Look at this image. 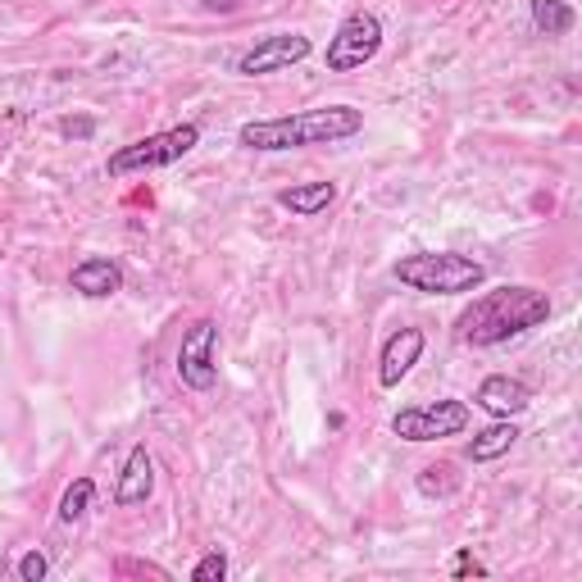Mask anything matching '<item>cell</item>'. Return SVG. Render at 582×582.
<instances>
[{
	"instance_id": "6da1fadb",
	"label": "cell",
	"mask_w": 582,
	"mask_h": 582,
	"mask_svg": "<svg viewBox=\"0 0 582 582\" xmlns=\"http://www.w3.org/2000/svg\"><path fill=\"white\" fill-rule=\"evenodd\" d=\"M551 319V297L542 287H523V282H505L496 291H482L473 297V305H464V314L455 319V337L464 347H501L510 337H523L532 328H542Z\"/></svg>"
},
{
	"instance_id": "7a4b0ae2",
	"label": "cell",
	"mask_w": 582,
	"mask_h": 582,
	"mask_svg": "<svg viewBox=\"0 0 582 582\" xmlns=\"http://www.w3.org/2000/svg\"><path fill=\"white\" fill-rule=\"evenodd\" d=\"M364 128V110L355 106H323V110H301V114H278V119H251L237 128V141L247 151H305V146H332L347 141Z\"/></svg>"
},
{
	"instance_id": "3957f363",
	"label": "cell",
	"mask_w": 582,
	"mask_h": 582,
	"mask_svg": "<svg viewBox=\"0 0 582 582\" xmlns=\"http://www.w3.org/2000/svg\"><path fill=\"white\" fill-rule=\"evenodd\" d=\"M392 278L410 291H423V297H469V291L488 282V269L455 251H419L397 260Z\"/></svg>"
},
{
	"instance_id": "277c9868",
	"label": "cell",
	"mask_w": 582,
	"mask_h": 582,
	"mask_svg": "<svg viewBox=\"0 0 582 582\" xmlns=\"http://www.w3.org/2000/svg\"><path fill=\"white\" fill-rule=\"evenodd\" d=\"M197 146H201V128H197V123H178V128L151 132V137L123 146V151H114L110 164H106V173H110V178H128V173L169 169V164H178L182 155L197 151Z\"/></svg>"
},
{
	"instance_id": "5b68a950",
	"label": "cell",
	"mask_w": 582,
	"mask_h": 582,
	"mask_svg": "<svg viewBox=\"0 0 582 582\" xmlns=\"http://www.w3.org/2000/svg\"><path fill=\"white\" fill-rule=\"evenodd\" d=\"M378 51H382V19L369 14V10H355V14H347L342 23H337L323 60H328L332 73H351V69H364Z\"/></svg>"
},
{
	"instance_id": "8992f818",
	"label": "cell",
	"mask_w": 582,
	"mask_h": 582,
	"mask_svg": "<svg viewBox=\"0 0 582 582\" xmlns=\"http://www.w3.org/2000/svg\"><path fill=\"white\" fill-rule=\"evenodd\" d=\"M178 382L191 387V392H210V387L219 382V323L214 319H197L182 332Z\"/></svg>"
},
{
	"instance_id": "52a82bcc",
	"label": "cell",
	"mask_w": 582,
	"mask_h": 582,
	"mask_svg": "<svg viewBox=\"0 0 582 582\" xmlns=\"http://www.w3.org/2000/svg\"><path fill=\"white\" fill-rule=\"evenodd\" d=\"M469 428V405L464 401H432V405H410L392 419V432L405 442H442V436H460Z\"/></svg>"
},
{
	"instance_id": "ba28073f",
	"label": "cell",
	"mask_w": 582,
	"mask_h": 582,
	"mask_svg": "<svg viewBox=\"0 0 582 582\" xmlns=\"http://www.w3.org/2000/svg\"><path fill=\"white\" fill-rule=\"evenodd\" d=\"M310 37L305 32H273V37H260L247 56L237 60V73L241 78H264V73H282L291 64L310 60Z\"/></svg>"
},
{
	"instance_id": "9c48e42d",
	"label": "cell",
	"mask_w": 582,
	"mask_h": 582,
	"mask_svg": "<svg viewBox=\"0 0 582 582\" xmlns=\"http://www.w3.org/2000/svg\"><path fill=\"white\" fill-rule=\"evenodd\" d=\"M473 405L488 410L492 419H514V414H523L532 405V387L519 382V378H510V373H492V378L478 382Z\"/></svg>"
},
{
	"instance_id": "30bf717a",
	"label": "cell",
	"mask_w": 582,
	"mask_h": 582,
	"mask_svg": "<svg viewBox=\"0 0 582 582\" xmlns=\"http://www.w3.org/2000/svg\"><path fill=\"white\" fill-rule=\"evenodd\" d=\"M423 347H428V337L419 328H401V332L387 337L382 360H378V387H401L410 378V369L419 364Z\"/></svg>"
},
{
	"instance_id": "8fae6325",
	"label": "cell",
	"mask_w": 582,
	"mask_h": 582,
	"mask_svg": "<svg viewBox=\"0 0 582 582\" xmlns=\"http://www.w3.org/2000/svg\"><path fill=\"white\" fill-rule=\"evenodd\" d=\"M155 492V455L146 451V442H137L123 460V473H119V488H114V505L132 510V505H146Z\"/></svg>"
},
{
	"instance_id": "7c38bea8",
	"label": "cell",
	"mask_w": 582,
	"mask_h": 582,
	"mask_svg": "<svg viewBox=\"0 0 582 582\" xmlns=\"http://www.w3.org/2000/svg\"><path fill=\"white\" fill-rule=\"evenodd\" d=\"M69 287L87 301H110L114 291H123V269L114 260H106V255H87V260L73 264Z\"/></svg>"
},
{
	"instance_id": "4fadbf2b",
	"label": "cell",
	"mask_w": 582,
	"mask_h": 582,
	"mask_svg": "<svg viewBox=\"0 0 582 582\" xmlns=\"http://www.w3.org/2000/svg\"><path fill=\"white\" fill-rule=\"evenodd\" d=\"M337 201V182H297V187H282L278 191V205L297 219H314Z\"/></svg>"
},
{
	"instance_id": "5bb4252c",
	"label": "cell",
	"mask_w": 582,
	"mask_h": 582,
	"mask_svg": "<svg viewBox=\"0 0 582 582\" xmlns=\"http://www.w3.org/2000/svg\"><path fill=\"white\" fill-rule=\"evenodd\" d=\"M514 442H519V428H514L510 419H496V423H488L482 432H473L469 460H473V464H492V460H501Z\"/></svg>"
},
{
	"instance_id": "9a60e30c",
	"label": "cell",
	"mask_w": 582,
	"mask_h": 582,
	"mask_svg": "<svg viewBox=\"0 0 582 582\" xmlns=\"http://www.w3.org/2000/svg\"><path fill=\"white\" fill-rule=\"evenodd\" d=\"M528 14H532V28H538L542 37H564V32H573V23H578V14H573L569 0H532Z\"/></svg>"
},
{
	"instance_id": "2e32d148",
	"label": "cell",
	"mask_w": 582,
	"mask_h": 582,
	"mask_svg": "<svg viewBox=\"0 0 582 582\" xmlns=\"http://www.w3.org/2000/svg\"><path fill=\"white\" fill-rule=\"evenodd\" d=\"M91 501H96V482H91V478H73L69 488H64V496H60L56 519H60V523H78V519L91 510Z\"/></svg>"
},
{
	"instance_id": "e0dca14e",
	"label": "cell",
	"mask_w": 582,
	"mask_h": 582,
	"mask_svg": "<svg viewBox=\"0 0 582 582\" xmlns=\"http://www.w3.org/2000/svg\"><path fill=\"white\" fill-rule=\"evenodd\" d=\"M419 492H423L428 501H432V496H436V501H442V496H455V492H460L455 464H446V460H442V464H428V469L419 473Z\"/></svg>"
},
{
	"instance_id": "ac0fdd59",
	"label": "cell",
	"mask_w": 582,
	"mask_h": 582,
	"mask_svg": "<svg viewBox=\"0 0 582 582\" xmlns=\"http://www.w3.org/2000/svg\"><path fill=\"white\" fill-rule=\"evenodd\" d=\"M228 578V555L214 546V551H205L201 560H197V569H191V582H223Z\"/></svg>"
},
{
	"instance_id": "d6986e66",
	"label": "cell",
	"mask_w": 582,
	"mask_h": 582,
	"mask_svg": "<svg viewBox=\"0 0 582 582\" xmlns=\"http://www.w3.org/2000/svg\"><path fill=\"white\" fill-rule=\"evenodd\" d=\"M14 573H19L23 582H41L46 573H51V560H46V555L32 546V551H23V555H19V569H14Z\"/></svg>"
},
{
	"instance_id": "ffe728a7",
	"label": "cell",
	"mask_w": 582,
	"mask_h": 582,
	"mask_svg": "<svg viewBox=\"0 0 582 582\" xmlns=\"http://www.w3.org/2000/svg\"><path fill=\"white\" fill-rule=\"evenodd\" d=\"M469 573H473V578H488V564H478L469 551H460V555H455V578H469Z\"/></svg>"
},
{
	"instance_id": "44dd1931",
	"label": "cell",
	"mask_w": 582,
	"mask_h": 582,
	"mask_svg": "<svg viewBox=\"0 0 582 582\" xmlns=\"http://www.w3.org/2000/svg\"><path fill=\"white\" fill-rule=\"evenodd\" d=\"M60 132H64V137H91V132H96V123H91V119H64V123H60Z\"/></svg>"
},
{
	"instance_id": "7402d4cb",
	"label": "cell",
	"mask_w": 582,
	"mask_h": 582,
	"mask_svg": "<svg viewBox=\"0 0 582 582\" xmlns=\"http://www.w3.org/2000/svg\"><path fill=\"white\" fill-rule=\"evenodd\" d=\"M201 10H210V14H237L241 0H201Z\"/></svg>"
}]
</instances>
